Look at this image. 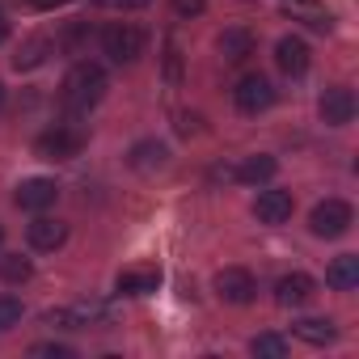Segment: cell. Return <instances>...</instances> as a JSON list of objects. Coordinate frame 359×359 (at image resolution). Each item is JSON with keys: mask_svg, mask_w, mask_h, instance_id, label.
<instances>
[{"mask_svg": "<svg viewBox=\"0 0 359 359\" xmlns=\"http://www.w3.org/2000/svg\"><path fill=\"white\" fill-rule=\"evenodd\" d=\"M161 287V271H123L118 279H114V292L118 296H148V292H156Z\"/></svg>", "mask_w": 359, "mask_h": 359, "instance_id": "d6986e66", "label": "cell"}, {"mask_svg": "<svg viewBox=\"0 0 359 359\" xmlns=\"http://www.w3.org/2000/svg\"><path fill=\"white\" fill-rule=\"evenodd\" d=\"M97 39H102V51H106L114 64H135V60L144 55V47H148V34H144L135 22H110Z\"/></svg>", "mask_w": 359, "mask_h": 359, "instance_id": "7a4b0ae2", "label": "cell"}, {"mask_svg": "<svg viewBox=\"0 0 359 359\" xmlns=\"http://www.w3.org/2000/svg\"><path fill=\"white\" fill-rule=\"evenodd\" d=\"M22 321V300L18 296H0V330H13Z\"/></svg>", "mask_w": 359, "mask_h": 359, "instance_id": "603a6c76", "label": "cell"}, {"mask_svg": "<svg viewBox=\"0 0 359 359\" xmlns=\"http://www.w3.org/2000/svg\"><path fill=\"white\" fill-rule=\"evenodd\" d=\"M0 245H5V224H0Z\"/></svg>", "mask_w": 359, "mask_h": 359, "instance_id": "4dcf8cb0", "label": "cell"}, {"mask_svg": "<svg viewBox=\"0 0 359 359\" xmlns=\"http://www.w3.org/2000/svg\"><path fill=\"white\" fill-rule=\"evenodd\" d=\"M127 165H131L135 173H156V169L169 165V148H165L161 140H135V144L127 148Z\"/></svg>", "mask_w": 359, "mask_h": 359, "instance_id": "4fadbf2b", "label": "cell"}, {"mask_svg": "<svg viewBox=\"0 0 359 359\" xmlns=\"http://www.w3.org/2000/svg\"><path fill=\"white\" fill-rule=\"evenodd\" d=\"M30 355H51V359H72L76 351H72L68 342H34V346H30Z\"/></svg>", "mask_w": 359, "mask_h": 359, "instance_id": "d4e9b609", "label": "cell"}, {"mask_svg": "<svg viewBox=\"0 0 359 359\" xmlns=\"http://www.w3.org/2000/svg\"><path fill=\"white\" fill-rule=\"evenodd\" d=\"M292 212H296V199H292V191H262L258 199H254V216H258V224H287L292 220Z\"/></svg>", "mask_w": 359, "mask_h": 359, "instance_id": "8fae6325", "label": "cell"}, {"mask_svg": "<svg viewBox=\"0 0 359 359\" xmlns=\"http://www.w3.org/2000/svg\"><path fill=\"white\" fill-rule=\"evenodd\" d=\"M233 106L254 118V114H262V110L275 106V85H271L262 72H245V76L237 81V89H233Z\"/></svg>", "mask_w": 359, "mask_h": 359, "instance_id": "5b68a950", "label": "cell"}, {"mask_svg": "<svg viewBox=\"0 0 359 359\" xmlns=\"http://www.w3.org/2000/svg\"><path fill=\"white\" fill-rule=\"evenodd\" d=\"M216 296H220L224 304H250V300L258 296V279H254L245 266H224V271L216 275Z\"/></svg>", "mask_w": 359, "mask_h": 359, "instance_id": "8992f818", "label": "cell"}, {"mask_svg": "<svg viewBox=\"0 0 359 359\" xmlns=\"http://www.w3.org/2000/svg\"><path fill=\"white\" fill-rule=\"evenodd\" d=\"M0 110H5V85H0Z\"/></svg>", "mask_w": 359, "mask_h": 359, "instance_id": "f546056e", "label": "cell"}, {"mask_svg": "<svg viewBox=\"0 0 359 359\" xmlns=\"http://www.w3.org/2000/svg\"><path fill=\"white\" fill-rule=\"evenodd\" d=\"M292 334L300 342H309V346H325V342L338 338V330H334L330 317H300V321H292Z\"/></svg>", "mask_w": 359, "mask_h": 359, "instance_id": "ac0fdd59", "label": "cell"}, {"mask_svg": "<svg viewBox=\"0 0 359 359\" xmlns=\"http://www.w3.org/2000/svg\"><path fill=\"white\" fill-rule=\"evenodd\" d=\"M208 9V0H173V13L177 18H199Z\"/></svg>", "mask_w": 359, "mask_h": 359, "instance_id": "484cf974", "label": "cell"}, {"mask_svg": "<svg viewBox=\"0 0 359 359\" xmlns=\"http://www.w3.org/2000/svg\"><path fill=\"white\" fill-rule=\"evenodd\" d=\"M165 76H169V85L182 81V55H177V43L173 39L165 43Z\"/></svg>", "mask_w": 359, "mask_h": 359, "instance_id": "cb8c5ba5", "label": "cell"}, {"mask_svg": "<svg viewBox=\"0 0 359 359\" xmlns=\"http://www.w3.org/2000/svg\"><path fill=\"white\" fill-rule=\"evenodd\" d=\"M279 173V161L271 152H258V156H245L241 165H233V182H245V187H262Z\"/></svg>", "mask_w": 359, "mask_h": 359, "instance_id": "5bb4252c", "label": "cell"}, {"mask_svg": "<svg viewBox=\"0 0 359 359\" xmlns=\"http://www.w3.org/2000/svg\"><path fill=\"white\" fill-rule=\"evenodd\" d=\"M60 5H68V0H30V9H39V13H47V9H60Z\"/></svg>", "mask_w": 359, "mask_h": 359, "instance_id": "83f0119b", "label": "cell"}, {"mask_svg": "<svg viewBox=\"0 0 359 359\" xmlns=\"http://www.w3.org/2000/svg\"><path fill=\"white\" fill-rule=\"evenodd\" d=\"M275 64H279L283 76H304L309 64H313V51H309V43L300 34H283L275 43Z\"/></svg>", "mask_w": 359, "mask_h": 359, "instance_id": "9c48e42d", "label": "cell"}, {"mask_svg": "<svg viewBox=\"0 0 359 359\" xmlns=\"http://www.w3.org/2000/svg\"><path fill=\"white\" fill-rule=\"evenodd\" d=\"M313 296H317V279L304 275V271L279 275V283H275V300H279L283 309H300V304H309Z\"/></svg>", "mask_w": 359, "mask_h": 359, "instance_id": "7c38bea8", "label": "cell"}, {"mask_svg": "<svg viewBox=\"0 0 359 359\" xmlns=\"http://www.w3.org/2000/svg\"><path fill=\"white\" fill-rule=\"evenodd\" d=\"M0 279H5L9 287H22V283L34 279V262L22 258V254H5V258H0Z\"/></svg>", "mask_w": 359, "mask_h": 359, "instance_id": "44dd1931", "label": "cell"}, {"mask_svg": "<svg viewBox=\"0 0 359 359\" xmlns=\"http://www.w3.org/2000/svg\"><path fill=\"white\" fill-rule=\"evenodd\" d=\"M51 51H55V43H51L47 34H34V39H26V43L18 47L13 68H18V72H34V68H43V64L51 60Z\"/></svg>", "mask_w": 359, "mask_h": 359, "instance_id": "2e32d148", "label": "cell"}, {"mask_svg": "<svg viewBox=\"0 0 359 359\" xmlns=\"http://www.w3.org/2000/svg\"><path fill=\"white\" fill-rule=\"evenodd\" d=\"M81 152H85V131L81 127H68V123H55V127H47L34 140V156L39 161H72Z\"/></svg>", "mask_w": 359, "mask_h": 359, "instance_id": "3957f363", "label": "cell"}, {"mask_svg": "<svg viewBox=\"0 0 359 359\" xmlns=\"http://www.w3.org/2000/svg\"><path fill=\"white\" fill-rule=\"evenodd\" d=\"M250 355H258V359H283L287 355V338L283 334H254L250 338Z\"/></svg>", "mask_w": 359, "mask_h": 359, "instance_id": "7402d4cb", "label": "cell"}, {"mask_svg": "<svg viewBox=\"0 0 359 359\" xmlns=\"http://www.w3.org/2000/svg\"><path fill=\"white\" fill-rule=\"evenodd\" d=\"M89 39H93V26H89L85 18H76V22H68V26H64V34L55 39V47H60V51H68V55H81Z\"/></svg>", "mask_w": 359, "mask_h": 359, "instance_id": "ffe728a7", "label": "cell"}, {"mask_svg": "<svg viewBox=\"0 0 359 359\" xmlns=\"http://www.w3.org/2000/svg\"><path fill=\"white\" fill-rule=\"evenodd\" d=\"M296 5H300V0H296Z\"/></svg>", "mask_w": 359, "mask_h": 359, "instance_id": "1f68e13d", "label": "cell"}, {"mask_svg": "<svg viewBox=\"0 0 359 359\" xmlns=\"http://www.w3.org/2000/svg\"><path fill=\"white\" fill-rule=\"evenodd\" d=\"M93 5H102V9H123V13H131V9H148L152 0H93Z\"/></svg>", "mask_w": 359, "mask_h": 359, "instance_id": "4316f807", "label": "cell"}, {"mask_svg": "<svg viewBox=\"0 0 359 359\" xmlns=\"http://www.w3.org/2000/svg\"><path fill=\"white\" fill-rule=\"evenodd\" d=\"M317 114H321L325 127H346L355 118V93L346 85H330L321 93V102H317Z\"/></svg>", "mask_w": 359, "mask_h": 359, "instance_id": "ba28073f", "label": "cell"}, {"mask_svg": "<svg viewBox=\"0 0 359 359\" xmlns=\"http://www.w3.org/2000/svg\"><path fill=\"white\" fill-rule=\"evenodd\" d=\"M325 283L334 292H355L359 287V258L355 254H338L330 266H325Z\"/></svg>", "mask_w": 359, "mask_h": 359, "instance_id": "e0dca14e", "label": "cell"}, {"mask_svg": "<svg viewBox=\"0 0 359 359\" xmlns=\"http://www.w3.org/2000/svg\"><path fill=\"white\" fill-rule=\"evenodd\" d=\"M220 55H224V64H245L254 51H258V39L250 34V30H241V26H233V30H224L220 34Z\"/></svg>", "mask_w": 359, "mask_h": 359, "instance_id": "9a60e30c", "label": "cell"}, {"mask_svg": "<svg viewBox=\"0 0 359 359\" xmlns=\"http://www.w3.org/2000/svg\"><path fill=\"white\" fill-rule=\"evenodd\" d=\"M5 39H9V18L0 13V43H5Z\"/></svg>", "mask_w": 359, "mask_h": 359, "instance_id": "f1b7e54d", "label": "cell"}, {"mask_svg": "<svg viewBox=\"0 0 359 359\" xmlns=\"http://www.w3.org/2000/svg\"><path fill=\"white\" fill-rule=\"evenodd\" d=\"M351 224H355V208H351L346 199H321V203L309 212V229H313V237H325V241L351 233Z\"/></svg>", "mask_w": 359, "mask_h": 359, "instance_id": "277c9868", "label": "cell"}, {"mask_svg": "<svg viewBox=\"0 0 359 359\" xmlns=\"http://www.w3.org/2000/svg\"><path fill=\"white\" fill-rule=\"evenodd\" d=\"M55 199H60V182H55V177H26V182L18 187V195H13V203L22 212H34V216L55 208Z\"/></svg>", "mask_w": 359, "mask_h": 359, "instance_id": "52a82bcc", "label": "cell"}, {"mask_svg": "<svg viewBox=\"0 0 359 359\" xmlns=\"http://www.w3.org/2000/svg\"><path fill=\"white\" fill-rule=\"evenodd\" d=\"M106 89H110L106 68H102V64H89V60H81V64H72V68H68V76H64V85H60V106H64L72 118H85V114L106 97Z\"/></svg>", "mask_w": 359, "mask_h": 359, "instance_id": "6da1fadb", "label": "cell"}, {"mask_svg": "<svg viewBox=\"0 0 359 359\" xmlns=\"http://www.w3.org/2000/svg\"><path fill=\"white\" fill-rule=\"evenodd\" d=\"M26 241H30V250H39V254H55V250L68 241V224L39 212V216L26 224Z\"/></svg>", "mask_w": 359, "mask_h": 359, "instance_id": "30bf717a", "label": "cell"}]
</instances>
